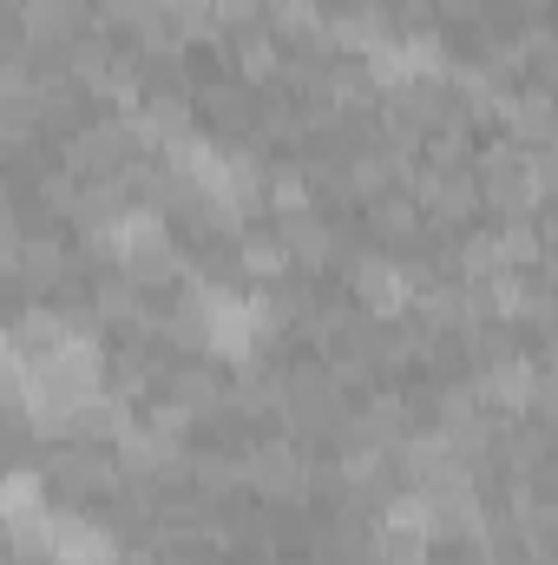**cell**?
I'll list each match as a JSON object with an SVG mask.
<instances>
[{"label": "cell", "instance_id": "1", "mask_svg": "<svg viewBox=\"0 0 558 565\" xmlns=\"http://www.w3.org/2000/svg\"><path fill=\"white\" fill-rule=\"evenodd\" d=\"M244 493L264 507H309V454L289 434H257L244 447Z\"/></svg>", "mask_w": 558, "mask_h": 565}, {"label": "cell", "instance_id": "2", "mask_svg": "<svg viewBox=\"0 0 558 565\" xmlns=\"http://www.w3.org/2000/svg\"><path fill=\"white\" fill-rule=\"evenodd\" d=\"M277 237H282V250H289V270H302V277H329L355 250V231H342L322 204H309L296 217H277Z\"/></svg>", "mask_w": 558, "mask_h": 565}, {"label": "cell", "instance_id": "3", "mask_svg": "<svg viewBox=\"0 0 558 565\" xmlns=\"http://www.w3.org/2000/svg\"><path fill=\"white\" fill-rule=\"evenodd\" d=\"M224 40V73L237 79V86H250V93H264V86H277L282 73V40L270 33V20L264 26H250V33H217Z\"/></svg>", "mask_w": 558, "mask_h": 565}, {"label": "cell", "instance_id": "4", "mask_svg": "<svg viewBox=\"0 0 558 565\" xmlns=\"http://www.w3.org/2000/svg\"><path fill=\"white\" fill-rule=\"evenodd\" d=\"M230 257H237V277L244 282L296 277V270H289V250H282V237H277V224H237V231H230Z\"/></svg>", "mask_w": 558, "mask_h": 565}, {"label": "cell", "instance_id": "5", "mask_svg": "<svg viewBox=\"0 0 558 565\" xmlns=\"http://www.w3.org/2000/svg\"><path fill=\"white\" fill-rule=\"evenodd\" d=\"M191 493L197 500H237L244 493V447H191Z\"/></svg>", "mask_w": 558, "mask_h": 565}, {"label": "cell", "instance_id": "6", "mask_svg": "<svg viewBox=\"0 0 558 565\" xmlns=\"http://www.w3.org/2000/svg\"><path fill=\"white\" fill-rule=\"evenodd\" d=\"M264 20H270L264 0H211V33H250Z\"/></svg>", "mask_w": 558, "mask_h": 565}, {"label": "cell", "instance_id": "7", "mask_svg": "<svg viewBox=\"0 0 558 565\" xmlns=\"http://www.w3.org/2000/svg\"><path fill=\"white\" fill-rule=\"evenodd\" d=\"M20 237H26V217L0 204V277H13V270H20Z\"/></svg>", "mask_w": 558, "mask_h": 565}, {"label": "cell", "instance_id": "8", "mask_svg": "<svg viewBox=\"0 0 558 565\" xmlns=\"http://www.w3.org/2000/svg\"><path fill=\"white\" fill-rule=\"evenodd\" d=\"M0 7H20V0H0Z\"/></svg>", "mask_w": 558, "mask_h": 565}]
</instances>
